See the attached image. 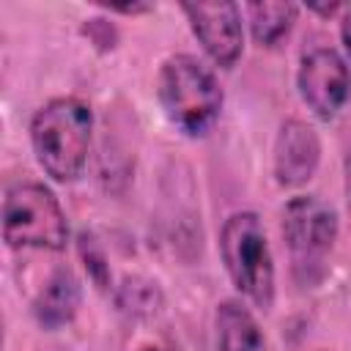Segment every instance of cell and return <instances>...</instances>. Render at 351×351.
Here are the masks:
<instances>
[{"mask_svg": "<svg viewBox=\"0 0 351 351\" xmlns=\"http://www.w3.org/2000/svg\"><path fill=\"white\" fill-rule=\"evenodd\" d=\"M93 112L82 99L60 96L47 101L30 121V143L38 165L60 184L82 176L90 151Z\"/></svg>", "mask_w": 351, "mask_h": 351, "instance_id": "6da1fadb", "label": "cell"}, {"mask_svg": "<svg viewBox=\"0 0 351 351\" xmlns=\"http://www.w3.org/2000/svg\"><path fill=\"white\" fill-rule=\"evenodd\" d=\"M159 101L167 121L186 137H203L222 112V88L192 55H173L159 71Z\"/></svg>", "mask_w": 351, "mask_h": 351, "instance_id": "7a4b0ae2", "label": "cell"}, {"mask_svg": "<svg viewBox=\"0 0 351 351\" xmlns=\"http://www.w3.org/2000/svg\"><path fill=\"white\" fill-rule=\"evenodd\" d=\"M219 252L233 285L261 310L274 302V258L263 222L252 211H236L219 230Z\"/></svg>", "mask_w": 351, "mask_h": 351, "instance_id": "3957f363", "label": "cell"}, {"mask_svg": "<svg viewBox=\"0 0 351 351\" xmlns=\"http://www.w3.org/2000/svg\"><path fill=\"white\" fill-rule=\"evenodd\" d=\"M3 239L11 250H63L69 222L52 189L36 181L14 184L3 200Z\"/></svg>", "mask_w": 351, "mask_h": 351, "instance_id": "277c9868", "label": "cell"}, {"mask_svg": "<svg viewBox=\"0 0 351 351\" xmlns=\"http://www.w3.org/2000/svg\"><path fill=\"white\" fill-rule=\"evenodd\" d=\"M282 239L291 252L293 274L302 282L318 280L324 261L337 239V214L315 195H299L282 208Z\"/></svg>", "mask_w": 351, "mask_h": 351, "instance_id": "5b68a950", "label": "cell"}, {"mask_svg": "<svg viewBox=\"0 0 351 351\" xmlns=\"http://www.w3.org/2000/svg\"><path fill=\"white\" fill-rule=\"evenodd\" d=\"M302 101L324 121L335 118L351 96V69L332 47H315L302 58L299 74Z\"/></svg>", "mask_w": 351, "mask_h": 351, "instance_id": "8992f818", "label": "cell"}, {"mask_svg": "<svg viewBox=\"0 0 351 351\" xmlns=\"http://www.w3.org/2000/svg\"><path fill=\"white\" fill-rule=\"evenodd\" d=\"M184 14L206 55L219 69H233L244 49L241 11L236 3H186Z\"/></svg>", "mask_w": 351, "mask_h": 351, "instance_id": "52a82bcc", "label": "cell"}, {"mask_svg": "<svg viewBox=\"0 0 351 351\" xmlns=\"http://www.w3.org/2000/svg\"><path fill=\"white\" fill-rule=\"evenodd\" d=\"M321 162V143L310 123L291 118L274 140V178L280 186H302L313 178Z\"/></svg>", "mask_w": 351, "mask_h": 351, "instance_id": "ba28073f", "label": "cell"}, {"mask_svg": "<svg viewBox=\"0 0 351 351\" xmlns=\"http://www.w3.org/2000/svg\"><path fill=\"white\" fill-rule=\"evenodd\" d=\"M80 299H82V288H80V280L74 277V271L58 269L47 280V285L38 291V296L33 302V315L44 329H60L77 315Z\"/></svg>", "mask_w": 351, "mask_h": 351, "instance_id": "9c48e42d", "label": "cell"}, {"mask_svg": "<svg viewBox=\"0 0 351 351\" xmlns=\"http://www.w3.org/2000/svg\"><path fill=\"white\" fill-rule=\"evenodd\" d=\"M219 351H266V337L247 304L228 299L214 313Z\"/></svg>", "mask_w": 351, "mask_h": 351, "instance_id": "30bf717a", "label": "cell"}, {"mask_svg": "<svg viewBox=\"0 0 351 351\" xmlns=\"http://www.w3.org/2000/svg\"><path fill=\"white\" fill-rule=\"evenodd\" d=\"M296 5L293 3H250L247 16L252 36L261 47H277L296 22Z\"/></svg>", "mask_w": 351, "mask_h": 351, "instance_id": "8fae6325", "label": "cell"}, {"mask_svg": "<svg viewBox=\"0 0 351 351\" xmlns=\"http://www.w3.org/2000/svg\"><path fill=\"white\" fill-rule=\"evenodd\" d=\"M80 255H82V261H85V269H88V274L93 277V282L101 288V291H107L110 288V266H107V258H104V252L99 250V244L93 241V236H80Z\"/></svg>", "mask_w": 351, "mask_h": 351, "instance_id": "7c38bea8", "label": "cell"}, {"mask_svg": "<svg viewBox=\"0 0 351 351\" xmlns=\"http://www.w3.org/2000/svg\"><path fill=\"white\" fill-rule=\"evenodd\" d=\"M123 291L132 293V299H129V302H121V307H126V310H132V313H154V310H156L154 304H159V291H156L151 282H137V280H134V285L126 282Z\"/></svg>", "mask_w": 351, "mask_h": 351, "instance_id": "4fadbf2b", "label": "cell"}, {"mask_svg": "<svg viewBox=\"0 0 351 351\" xmlns=\"http://www.w3.org/2000/svg\"><path fill=\"white\" fill-rule=\"evenodd\" d=\"M340 36H343L346 52H348V58H351V5H346V11H343V19H340Z\"/></svg>", "mask_w": 351, "mask_h": 351, "instance_id": "5bb4252c", "label": "cell"}, {"mask_svg": "<svg viewBox=\"0 0 351 351\" xmlns=\"http://www.w3.org/2000/svg\"><path fill=\"white\" fill-rule=\"evenodd\" d=\"M346 200H348V211H351V148L346 154Z\"/></svg>", "mask_w": 351, "mask_h": 351, "instance_id": "9a60e30c", "label": "cell"}, {"mask_svg": "<svg viewBox=\"0 0 351 351\" xmlns=\"http://www.w3.org/2000/svg\"><path fill=\"white\" fill-rule=\"evenodd\" d=\"M140 351H176V348H170V346H159V343H154V346H143Z\"/></svg>", "mask_w": 351, "mask_h": 351, "instance_id": "2e32d148", "label": "cell"}]
</instances>
